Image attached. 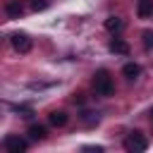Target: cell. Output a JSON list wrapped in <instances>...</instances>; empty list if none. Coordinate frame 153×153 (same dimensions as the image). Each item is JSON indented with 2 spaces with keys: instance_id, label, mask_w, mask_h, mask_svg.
Wrapping results in <instances>:
<instances>
[{
  "instance_id": "cell-1",
  "label": "cell",
  "mask_w": 153,
  "mask_h": 153,
  "mask_svg": "<svg viewBox=\"0 0 153 153\" xmlns=\"http://www.w3.org/2000/svg\"><path fill=\"white\" fill-rule=\"evenodd\" d=\"M112 76H110V72L108 69H98L96 74H93V91L98 93V96H110L112 93Z\"/></svg>"
},
{
  "instance_id": "cell-2",
  "label": "cell",
  "mask_w": 153,
  "mask_h": 153,
  "mask_svg": "<svg viewBox=\"0 0 153 153\" xmlns=\"http://www.w3.org/2000/svg\"><path fill=\"white\" fill-rule=\"evenodd\" d=\"M124 148L131 151V153H141V151L148 148V141H146V136L141 131H129L127 139H124Z\"/></svg>"
},
{
  "instance_id": "cell-3",
  "label": "cell",
  "mask_w": 153,
  "mask_h": 153,
  "mask_svg": "<svg viewBox=\"0 0 153 153\" xmlns=\"http://www.w3.org/2000/svg\"><path fill=\"white\" fill-rule=\"evenodd\" d=\"M10 41H12V48H14L17 53H29V50H31V45H33V43H31V38H29L26 33H22V31L12 33V38H10Z\"/></svg>"
},
{
  "instance_id": "cell-4",
  "label": "cell",
  "mask_w": 153,
  "mask_h": 153,
  "mask_svg": "<svg viewBox=\"0 0 153 153\" xmlns=\"http://www.w3.org/2000/svg\"><path fill=\"white\" fill-rule=\"evenodd\" d=\"M26 146H29V143H26L22 136H7V139H5V148H7L10 153H24Z\"/></svg>"
},
{
  "instance_id": "cell-5",
  "label": "cell",
  "mask_w": 153,
  "mask_h": 153,
  "mask_svg": "<svg viewBox=\"0 0 153 153\" xmlns=\"http://www.w3.org/2000/svg\"><path fill=\"white\" fill-rule=\"evenodd\" d=\"M108 48H110V53H115V55H127V53H129V43H124L122 38H112V41L108 43Z\"/></svg>"
},
{
  "instance_id": "cell-6",
  "label": "cell",
  "mask_w": 153,
  "mask_h": 153,
  "mask_svg": "<svg viewBox=\"0 0 153 153\" xmlns=\"http://www.w3.org/2000/svg\"><path fill=\"white\" fill-rule=\"evenodd\" d=\"M48 122H50L53 127H65V124H67V112H62V110H53V112L48 115Z\"/></svg>"
},
{
  "instance_id": "cell-7",
  "label": "cell",
  "mask_w": 153,
  "mask_h": 153,
  "mask_svg": "<svg viewBox=\"0 0 153 153\" xmlns=\"http://www.w3.org/2000/svg\"><path fill=\"white\" fill-rule=\"evenodd\" d=\"M122 74H124L127 79H136V76L141 74V67H139L136 62H127V65L122 67Z\"/></svg>"
},
{
  "instance_id": "cell-8",
  "label": "cell",
  "mask_w": 153,
  "mask_h": 153,
  "mask_svg": "<svg viewBox=\"0 0 153 153\" xmlns=\"http://www.w3.org/2000/svg\"><path fill=\"white\" fill-rule=\"evenodd\" d=\"M5 12H7L10 17H19V14L24 12V5H22L19 0H12V2H7V5H5Z\"/></svg>"
},
{
  "instance_id": "cell-9",
  "label": "cell",
  "mask_w": 153,
  "mask_h": 153,
  "mask_svg": "<svg viewBox=\"0 0 153 153\" xmlns=\"http://www.w3.org/2000/svg\"><path fill=\"white\" fill-rule=\"evenodd\" d=\"M122 26H124V24H122V19H120V17H108V19H105V29H108L110 33L122 31Z\"/></svg>"
},
{
  "instance_id": "cell-10",
  "label": "cell",
  "mask_w": 153,
  "mask_h": 153,
  "mask_svg": "<svg viewBox=\"0 0 153 153\" xmlns=\"http://www.w3.org/2000/svg\"><path fill=\"white\" fill-rule=\"evenodd\" d=\"M29 136H31L33 141H43V139H45V127H43V124H31V127H29Z\"/></svg>"
},
{
  "instance_id": "cell-11",
  "label": "cell",
  "mask_w": 153,
  "mask_h": 153,
  "mask_svg": "<svg viewBox=\"0 0 153 153\" xmlns=\"http://www.w3.org/2000/svg\"><path fill=\"white\" fill-rule=\"evenodd\" d=\"M153 14V0H139V17H151Z\"/></svg>"
},
{
  "instance_id": "cell-12",
  "label": "cell",
  "mask_w": 153,
  "mask_h": 153,
  "mask_svg": "<svg viewBox=\"0 0 153 153\" xmlns=\"http://www.w3.org/2000/svg\"><path fill=\"white\" fill-rule=\"evenodd\" d=\"M143 48L146 50H151L153 48V31L148 29V31H143Z\"/></svg>"
},
{
  "instance_id": "cell-13",
  "label": "cell",
  "mask_w": 153,
  "mask_h": 153,
  "mask_svg": "<svg viewBox=\"0 0 153 153\" xmlns=\"http://www.w3.org/2000/svg\"><path fill=\"white\" fill-rule=\"evenodd\" d=\"M31 7H33V10H45V7H48V0H33Z\"/></svg>"
},
{
  "instance_id": "cell-14",
  "label": "cell",
  "mask_w": 153,
  "mask_h": 153,
  "mask_svg": "<svg viewBox=\"0 0 153 153\" xmlns=\"http://www.w3.org/2000/svg\"><path fill=\"white\" fill-rule=\"evenodd\" d=\"M84 151H96V153H103V146H84Z\"/></svg>"
},
{
  "instance_id": "cell-15",
  "label": "cell",
  "mask_w": 153,
  "mask_h": 153,
  "mask_svg": "<svg viewBox=\"0 0 153 153\" xmlns=\"http://www.w3.org/2000/svg\"><path fill=\"white\" fill-rule=\"evenodd\" d=\"M148 115H151V120H153V108H151V112H148Z\"/></svg>"
}]
</instances>
